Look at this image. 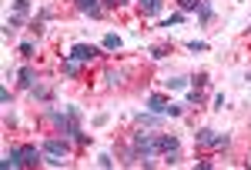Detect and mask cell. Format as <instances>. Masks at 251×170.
Here are the masks:
<instances>
[{"label": "cell", "mask_w": 251, "mask_h": 170, "mask_svg": "<svg viewBox=\"0 0 251 170\" xmlns=\"http://www.w3.org/2000/svg\"><path fill=\"white\" fill-rule=\"evenodd\" d=\"M40 150H44V160H47V164L64 167L67 157H71V140H67V137H47V140L40 144Z\"/></svg>", "instance_id": "6da1fadb"}, {"label": "cell", "mask_w": 251, "mask_h": 170, "mask_svg": "<svg viewBox=\"0 0 251 170\" xmlns=\"http://www.w3.org/2000/svg\"><path fill=\"white\" fill-rule=\"evenodd\" d=\"M194 140H198V147H228V144H231L228 133H218V130H211V127H201V130L194 133Z\"/></svg>", "instance_id": "7a4b0ae2"}, {"label": "cell", "mask_w": 251, "mask_h": 170, "mask_svg": "<svg viewBox=\"0 0 251 170\" xmlns=\"http://www.w3.org/2000/svg\"><path fill=\"white\" fill-rule=\"evenodd\" d=\"M177 150H181V140L174 133H157V153H164L168 164H177Z\"/></svg>", "instance_id": "3957f363"}, {"label": "cell", "mask_w": 251, "mask_h": 170, "mask_svg": "<svg viewBox=\"0 0 251 170\" xmlns=\"http://www.w3.org/2000/svg\"><path fill=\"white\" fill-rule=\"evenodd\" d=\"M148 110H151V113H168V117H181V113H184L177 104H171L164 94H151V97H148Z\"/></svg>", "instance_id": "277c9868"}, {"label": "cell", "mask_w": 251, "mask_h": 170, "mask_svg": "<svg viewBox=\"0 0 251 170\" xmlns=\"http://www.w3.org/2000/svg\"><path fill=\"white\" fill-rule=\"evenodd\" d=\"M97 54H100V50H97L94 43H74L67 57H74V60H80V64H91V60H97Z\"/></svg>", "instance_id": "5b68a950"}, {"label": "cell", "mask_w": 251, "mask_h": 170, "mask_svg": "<svg viewBox=\"0 0 251 170\" xmlns=\"http://www.w3.org/2000/svg\"><path fill=\"white\" fill-rule=\"evenodd\" d=\"M44 150H37L34 144H20V160H24V167H37Z\"/></svg>", "instance_id": "8992f818"}, {"label": "cell", "mask_w": 251, "mask_h": 170, "mask_svg": "<svg viewBox=\"0 0 251 170\" xmlns=\"http://www.w3.org/2000/svg\"><path fill=\"white\" fill-rule=\"evenodd\" d=\"M74 7L80 14H87V17H100L104 14V0H74Z\"/></svg>", "instance_id": "52a82bcc"}, {"label": "cell", "mask_w": 251, "mask_h": 170, "mask_svg": "<svg viewBox=\"0 0 251 170\" xmlns=\"http://www.w3.org/2000/svg\"><path fill=\"white\" fill-rule=\"evenodd\" d=\"M161 7H164V0H137V10H141L144 17H157Z\"/></svg>", "instance_id": "ba28073f"}, {"label": "cell", "mask_w": 251, "mask_h": 170, "mask_svg": "<svg viewBox=\"0 0 251 170\" xmlns=\"http://www.w3.org/2000/svg\"><path fill=\"white\" fill-rule=\"evenodd\" d=\"M7 170H17V167H24V160H20V147H10V150L3 153V160H0Z\"/></svg>", "instance_id": "9c48e42d"}, {"label": "cell", "mask_w": 251, "mask_h": 170, "mask_svg": "<svg viewBox=\"0 0 251 170\" xmlns=\"http://www.w3.org/2000/svg\"><path fill=\"white\" fill-rule=\"evenodd\" d=\"M24 23H27V17H24V14H10V17H7V23H3V34L10 37V34H14V30H20Z\"/></svg>", "instance_id": "30bf717a"}, {"label": "cell", "mask_w": 251, "mask_h": 170, "mask_svg": "<svg viewBox=\"0 0 251 170\" xmlns=\"http://www.w3.org/2000/svg\"><path fill=\"white\" fill-rule=\"evenodd\" d=\"M17 77H20L17 84H20V87H27V90H30V87H34V80H37L34 67H20V70H17Z\"/></svg>", "instance_id": "8fae6325"}, {"label": "cell", "mask_w": 251, "mask_h": 170, "mask_svg": "<svg viewBox=\"0 0 251 170\" xmlns=\"http://www.w3.org/2000/svg\"><path fill=\"white\" fill-rule=\"evenodd\" d=\"M104 80H107V87H121L124 84V70H114L111 67V70H104Z\"/></svg>", "instance_id": "7c38bea8"}, {"label": "cell", "mask_w": 251, "mask_h": 170, "mask_svg": "<svg viewBox=\"0 0 251 170\" xmlns=\"http://www.w3.org/2000/svg\"><path fill=\"white\" fill-rule=\"evenodd\" d=\"M64 74H67V77H77V74H80V60L67 57V60H64Z\"/></svg>", "instance_id": "4fadbf2b"}, {"label": "cell", "mask_w": 251, "mask_h": 170, "mask_svg": "<svg viewBox=\"0 0 251 170\" xmlns=\"http://www.w3.org/2000/svg\"><path fill=\"white\" fill-rule=\"evenodd\" d=\"M30 94L37 97V100H44V104H47V100H50V87H44V84H34V87H30Z\"/></svg>", "instance_id": "5bb4252c"}, {"label": "cell", "mask_w": 251, "mask_h": 170, "mask_svg": "<svg viewBox=\"0 0 251 170\" xmlns=\"http://www.w3.org/2000/svg\"><path fill=\"white\" fill-rule=\"evenodd\" d=\"M117 47H121V37L117 34H107L104 37V50H117Z\"/></svg>", "instance_id": "9a60e30c"}, {"label": "cell", "mask_w": 251, "mask_h": 170, "mask_svg": "<svg viewBox=\"0 0 251 170\" xmlns=\"http://www.w3.org/2000/svg\"><path fill=\"white\" fill-rule=\"evenodd\" d=\"M198 17L204 20V23L211 20V3H208V0H201V7H198Z\"/></svg>", "instance_id": "2e32d148"}, {"label": "cell", "mask_w": 251, "mask_h": 170, "mask_svg": "<svg viewBox=\"0 0 251 170\" xmlns=\"http://www.w3.org/2000/svg\"><path fill=\"white\" fill-rule=\"evenodd\" d=\"M177 3H181V14H191V10L201 7V0H177Z\"/></svg>", "instance_id": "e0dca14e"}, {"label": "cell", "mask_w": 251, "mask_h": 170, "mask_svg": "<svg viewBox=\"0 0 251 170\" xmlns=\"http://www.w3.org/2000/svg\"><path fill=\"white\" fill-rule=\"evenodd\" d=\"M14 14H30V0H14Z\"/></svg>", "instance_id": "ac0fdd59"}, {"label": "cell", "mask_w": 251, "mask_h": 170, "mask_svg": "<svg viewBox=\"0 0 251 170\" xmlns=\"http://www.w3.org/2000/svg\"><path fill=\"white\" fill-rule=\"evenodd\" d=\"M151 57H154V60H164V57H168V47H164V43L151 47Z\"/></svg>", "instance_id": "d6986e66"}, {"label": "cell", "mask_w": 251, "mask_h": 170, "mask_svg": "<svg viewBox=\"0 0 251 170\" xmlns=\"http://www.w3.org/2000/svg\"><path fill=\"white\" fill-rule=\"evenodd\" d=\"M131 0H104V10H117V7H127Z\"/></svg>", "instance_id": "ffe728a7"}, {"label": "cell", "mask_w": 251, "mask_h": 170, "mask_svg": "<svg viewBox=\"0 0 251 170\" xmlns=\"http://www.w3.org/2000/svg\"><path fill=\"white\" fill-rule=\"evenodd\" d=\"M20 57H34V40H24L20 43Z\"/></svg>", "instance_id": "44dd1931"}, {"label": "cell", "mask_w": 251, "mask_h": 170, "mask_svg": "<svg viewBox=\"0 0 251 170\" xmlns=\"http://www.w3.org/2000/svg\"><path fill=\"white\" fill-rule=\"evenodd\" d=\"M164 84H168V90H177V87H184L188 80H184V77H171V80H164Z\"/></svg>", "instance_id": "7402d4cb"}, {"label": "cell", "mask_w": 251, "mask_h": 170, "mask_svg": "<svg viewBox=\"0 0 251 170\" xmlns=\"http://www.w3.org/2000/svg\"><path fill=\"white\" fill-rule=\"evenodd\" d=\"M204 100V94H201V87H194L191 94H188V104H201Z\"/></svg>", "instance_id": "603a6c76"}, {"label": "cell", "mask_w": 251, "mask_h": 170, "mask_svg": "<svg viewBox=\"0 0 251 170\" xmlns=\"http://www.w3.org/2000/svg\"><path fill=\"white\" fill-rule=\"evenodd\" d=\"M137 124H141V127H148V130H154V127H157L154 117H137Z\"/></svg>", "instance_id": "cb8c5ba5"}, {"label": "cell", "mask_w": 251, "mask_h": 170, "mask_svg": "<svg viewBox=\"0 0 251 170\" xmlns=\"http://www.w3.org/2000/svg\"><path fill=\"white\" fill-rule=\"evenodd\" d=\"M188 50H194V54H201V50H208V43H204V40H191V43H188Z\"/></svg>", "instance_id": "d4e9b609"}, {"label": "cell", "mask_w": 251, "mask_h": 170, "mask_svg": "<svg viewBox=\"0 0 251 170\" xmlns=\"http://www.w3.org/2000/svg\"><path fill=\"white\" fill-rule=\"evenodd\" d=\"M181 20H184V14H171V17L164 20V23H161V27H174V23H181Z\"/></svg>", "instance_id": "484cf974"}, {"label": "cell", "mask_w": 251, "mask_h": 170, "mask_svg": "<svg viewBox=\"0 0 251 170\" xmlns=\"http://www.w3.org/2000/svg\"><path fill=\"white\" fill-rule=\"evenodd\" d=\"M97 164H100V167H114V160H111V153H100V157H97Z\"/></svg>", "instance_id": "4316f807"}, {"label": "cell", "mask_w": 251, "mask_h": 170, "mask_svg": "<svg viewBox=\"0 0 251 170\" xmlns=\"http://www.w3.org/2000/svg\"><path fill=\"white\" fill-rule=\"evenodd\" d=\"M191 84H194V87H204V84H208V74H198V77H191Z\"/></svg>", "instance_id": "83f0119b"}, {"label": "cell", "mask_w": 251, "mask_h": 170, "mask_svg": "<svg viewBox=\"0 0 251 170\" xmlns=\"http://www.w3.org/2000/svg\"><path fill=\"white\" fill-rule=\"evenodd\" d=\"M248 80H251V74H248Z\"/></svg>", "instance_id": "f1b7e54d"}]
</instances>
